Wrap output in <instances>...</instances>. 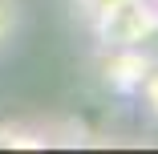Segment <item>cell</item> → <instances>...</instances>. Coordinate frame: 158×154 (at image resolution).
Instances as JSON below:
<instances>
[{"mask_svg":"<svg viewBox=\"0 0 158 154\" xmlns=\"http://www.w3.org/2000/svg\"><path fill=\"white\" fill-rule=\"evenodd\" d=\"M150 102H154V106H158V77H154V81H150Z\"/></svg>","mask_w":158,"mask_h":154,"instance_id":"2","label":"cell"},{"mask_svg":"<svg viewBox=\"0 0 158 154\" xmlns=\"http://www.w3.org/2000/svg\"><path fill=\"white\" fill-rule=\"evenodd\" d=\"M16 20H20V4H16V0H0V45L12 41Z\"/></svg>","mask_w":158,"mask_h":154,"instance_id":"1","label":"cell"}]
</instances>
